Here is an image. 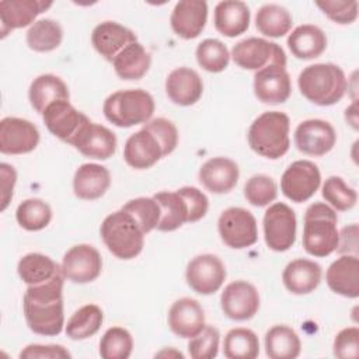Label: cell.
<instances>
[{
	"mask_svg": "<svg viewBox=\"0 0 359 359\" xmlns=\"http://www.w3.org/2000/svg\"><path fill=\"white\" fill-rule=\"evenodd\" d=\"M63 271L50 280L28 286L22 297V310L28 328L43 337L62 332L65 325L63 313Z\"/></svg>",
	"mask_w": 359,
	"mask_h": 359,
	"instance_id": "obj_1",
	"label": "cell"
},
{
	"mask_svg": "<svg viewBox=\"0 0 359 359\" xmlns=\"http://www.w3.org/2000/svg\"><path fill=\"white\" fill-rule=\"evenodd\" d=\"M304 98L320 107H330L342 100L348 81L344 70L334 63H314L304 67L297 79Z\"/></svg>",
	"mask_w": 359,
	"mask_h": 359,
	"instance_id": "obj_2",
	"label": "cell"
},
{
	"mask_svg": "<svg viewBox=\"0 0 359 359\" xmlns=\"http://www.w3.org/2000/svg\"><path fill=\"white\" fill-rule=\"evenodd\" d=\"M289 130L290 119L285 112L266 111L251 123L247 133L248 144L257 154L276 160L289 150Z\"/></svg>",
	"mask_w": 359,
	"mask_h": 359,
	"instance_id": "obj_3",
	"label": "cell"
},
{
	"mask_svg": "<svg viewBox=\"0 0 359 359\" xmlns=\"http://www.w3.org/2000/svg\"><path fill=\"white\" fill-rule=\"evenodd\" d=\"M337 212L324 202L311 203L304 213L303 247L313 257H328L337 250L339 231Z\"/></svg>",
	"mask_w": 359,
	"mask_h": 359,
	"instance_id": "obj_4",
	"label": "cell"
},
{
	"mask_svg": "<svg viewBox=\"0 0 359 359\" xmlns=\"http://www.w3.org/2000/svg\"><path fill=\"white\" fill-rule=\"evenodd\" d=\"M154 100L142 88L119 90L104 101L102 112L107 121L118 128H130L147 123L154 112Z\"/></svg>",
	"mask_w": 359,
	"mask_h": 359,
	"instance_id": "obj_5",
	"label": "cell"
},
{
	"mask_svg": "<svg viewBox=\"0 0 359 359\" xmlns=\"http://www.w3.org/2000/svg\"><path fill=\"white\" fill-rule=\"evenodd\" d=\"M100 234L108 251L119 259L137 257L144 245V233L136 220L122 209L102 220Z\"/></svg>",
	"mask_w": 359,
	"mask_h": 359,
	"instance_id": "obj_6",
	"label": "cell"
},
{
	"mask_svg": "<svg viewBox=\"0 0 359 359\" xmlns=\"http://www.w3.org/2000/svg\"><path fill=\"white\" fill-rule=\"evenodd\" d=\"M217 230L222 241L234 250L251 247L258 240V227L254 215L238 206L222 212L217 220Z\"/></svg>",
	"mask_w": 359,
	"mask_h": 359,
	"instance_id": "obj_7",
	"label": "cell"
},
{
	"mask_svg": "<svg viewBox=\"0 0 359 359\" xmlns=\"http://www.w3.org/2000/svg\"><path fill=\"white\" fill-rule=\"evenodd\" d=\"M264 238L272 251H287L296 241L297 220L293 209L283 202L272 203L264 215Z\"/></svg>",
	"mask_w": 359,
	"mask_h": 359,
	"instance_id": "obj_8",
	"label": "cell"
},
{
	"mask_svg": "<svg viewBox=\"0 0 359 359\" xmlns=\"http://www.w3.org/2000/svg\"><path fill=\"white\" fill-rule=\"evenodd\" d=\"M321 172L310 160L293 161L282 174V194L292 202L302 203L309 201L320 188Z\"/></svg>",
	"mask_w": 359,
	"mask_h": 359,
	"instance_id": "obj_9",
	"label": "cell"
},
{
	"mask_svg": "<svg viewBox=\"0 0 359 359\" xmlns=\"http://www.w3.org/2000/svg\"><path fill=\"white\" fill-rule=\"evenodd\" d=\"M231 57L241 69L255 72L269 63H286L285 50L278 43L257 36L237 42L231 49Z\"/></svg>",
	"mask_w": 359,
	"mask_h": 359,
	"instance_id": "obj_10",
	"label": "cell"
},
{
	"mask_svg": "<svg viewBox=\"0 0 359 359\" xmlns=\"http://www.w3.org/2000/svg\"><path fill=\"white\" fill-rule=\"evenodd\" d=\"M226 268L222 259L213 254H201L192 258L185 271L188 286L199 294L217 292L226 280Z\"/></svg>",
	"mask_w": 359,
	"mask_h": 359,
	"instance_id": "obj_11",
	"label": "cell"
},
{
	"mask_svg": "<svg viewBox=\"0 0 359 359\" xmlns=\"http://www.w3.org/2000/svg\"><path fill=\"white\" fill-rule=\"evenodd\" d=\"M62 271L73 283H90L102 271V258L90 244H77L66 251L62 259Z\"/></svg>",
	"mask_w": 359,
	"mask_h": 359,
	"instance_id": "obj_12",
	"label": "cell"
},
{
	"mask_svg": "<svg viewBox=\"0 0 359 359\" xmlns=\"http://www.w3.org/2000/svg\"><path fill=\"white\" fill-rule=\"evenodd\" d=\"M254 94L264 104H282L292 94L286 63H269L254 74Z\"/></svg>",
	"mask_w": 359,
	"mask_h": 359,
	"instance_id": "obj_13",
	"label": "cell"
},
{
	"mask_svg": "<svg viewBox=\"0 0 359 359\" xmlns=\"http://www.w3.org/2000/svg\"><path fill=\"white\" fill-rule=\"evenodd\" d=\"M220 306L224 316L230 320L247 321L252 318L259 309V293L252 283L234 280L222 292Z\"/></svg>",
	"mask_w": 359,
	"mask_h": 359,
	"instance_id": "obj_14",
	"label": "cell"
},
{
	"mask_svg": "<svg viewBox=\"0 0 359 359\" xmlns=\"http://www.w3.org/2000/svg\"><path fill=\"white\" fill-rule=\"evenodd\" d=\"M335 142V129L323 119H306L294 130V144L299 151L307 156H324L332 150Z\"/></svg>",
	"mask_w": 359,
	"mask_h": 359,
	"instance_id": "obj_15",
	"label": "cell"
},
{
	"mask_svg": "<svg viewBox=\"0 0 359 359\" xmlns=\"http://www.w3.org/2000/svg\"><path fill=\"white\" fill-rule=\"evenodd\" d=\"M39 143L38 128L27 119L7 116L0 121V151L3 154H25Z\"/></svg>",
	"mask_w": 359,
	"mask_h": 359,
	"instance_id": "obj_16",
	"label": "cell"
},
{
	"mask_svg": "<svg viewBox=\"0 0 359 359\" xmlns=\"http://www.w3.org/2000/svg\"><path fill=\"white\" fill-rule=\"evenodd\" d=\"M42 119L48 130L57 139L72 143L81 128L90 119L77 111L69 101L62 100L50 104L42 114Z\"/></svg>",
	"mask_w": 359,
	"mask_h": 359,
	"instance_id": "obj_17",
	"label": "cell"
},
{
	"mask_svg": "<svg viewBox=\"0 0 359 359\" xmlns=\"http://www.w3.org/2000/svg\"><path fill=\"white\" fill-rule=\"evenodd\" d=\"M116 136L108 128L87 122L70 143L83 156L95 160H108L116 151Z\"/></svg>",
	"mask_w": 359,
	"mask_h": 359,
	"instance_id": "obj_18",
	"label": "cell"
},
{
	"mask_svg": "<svg viewBox=\"0 0 359 359\" xmlns=\"http://www.w3.org/2000/svg\"><path fill=\"white\" fill-rule=\"evenodd\" d=\"M208 21V3L203 0L178 1L170 15L172 31L182 39L199 36Z\"/></svg>",
	"mask_w": 359,
	"mask_h": 359,
	"instance_id": "obj_19",
	"label": "cell"
},
{
	"mask_svg": "<svg viewBox=\"0 0 359 359\" xmlns=\"http://www.w3.org/2000/svg\"><path fill=\"white\" fill-rule=\"evenodd\" d=\"M205 325V311L195 299L181 297L168 310V327L180 338H194Z\"/></svg>",
	"mask_w": 359,
	"mask_h": 359,
	"instance_id": "obj_20",
	"label": "cell"
},
{
	"mask_svg": "<svg viewBox=\"0 0 359 359\" xmlns=\"http://www.w3.org/2000/svg\"><path fill=\"white\" fill-rule=\"evenodd\" d=\"M164 154L160 142L144 128L130 135L123 147V160L135 170L150 168Z\"/></svg>",
	"mask_w": 359,
	"mask_h": 359,
	"instance_id": "obj_21",
	"label": "cell"
},
{
	"mask_svg": "<svg viewBox=\"0 0 359 359\" xmlns=\"http://www.w3.org/2000/svg\"><path fill=\"white\" fill-rule=\"evenodd\" d=\"M137 42L135 32L116 21H104L91 32V43L94 49L108 62L128 45Z\"/></svg>",
	"mask_w": 359,
	"mask_h": 359,
	"instance_id": "obj_22",
	"label": "cell"
},
{
	"mask_svg": "<svg viewBox=\"0 0 359 359\" xmlns=\"http://www.w3.org/2000/svg\"><path fill=\"white\" fill-rule=\"evenodd\" d=\"M240 170L236 161L227 157H213L199 168V182L212 194H227L238 182Z\"/></svg>",
	"mask_w": 359,
	"mask_h": 359,
	"instance_id": "obj_23",
	"label": "cell"
},
{
	"mask_svg": "<svg viewBox=\"0 0 359 359\" xmlns=\"http://www.w3.org/2000/svg\"><path fill=\"white\" fill-rule=\"evenodd\" d=\"M53 3L43 0H4L0 3L1 38L10 31L28 27Z\"/></svg>",
	"mask_w": 359,
	"mask_h": 359,
	"instance_id": "obj_24",
	"label": "cell"
},
{
	"mask_svg": "<svg viewBox=\"0 0 359 359\" xmlns=\"http://www.w3.org/2000/svg\"><path fill=\"white\" fill-rule=\"evenodd\" d=\"M167 97L177 105L189 107L199 101L203 93L201 76L191 67H177L165 79Z\"/></svg>",
	"mask_w": 359,
	"mask_h": 359,
	"instance_id": "obj_25",
	"label": "cell"
},
{
	"mask_svg": "<svg viewBox=\"0 0 359 359\" xmlns=\"http://www.w3.org/2000/svg\"><path fill=\"white\" fill-rule=\"evenodd\" d=\"M328 287L344 297L359 296V258L358 255H341L327 269Z\"/></svg>",
	"mask_w": 359,
	"mask_h": 359,
	"instance_id": "obj_26",
	"label": "cell"
},
{
	"mask_svg": "<svg viewBox=\"0 0 359 359\" xmlns=\"http://www.w3.org/2000/svg\"><path fill=\"white\" fill-rule=\"evenodd\" d=\"M321 266L306 258L290 261L282 273L285 287L293 294H309L317 289L321 282Z\"/></svg>",
	"mask_w": 359,
	"mask_h": 359,
	"instance_id": "obj_27",
	"label": "cell"
},
{
	"mask_svg": "<svg viewBox=\"0 0 359 359\" xmlns=\"http://www.w3.org/2000/svg\"><path fill=\"white\" fill-rule=\"evenodd\" d=\"M111 185L107 167L95 163L81 164L73 177V192L79 199L94 201L101 198Z\"/></svg>",
	"mask_w": 359,
	"mask_h": 359,
	"instance_id": "obj_28",
	"label": "cell"
},
{
	"mask_svg": "<svg viewBox=\"0 0 359 359\" xmlns=\"http://www.w3.org/2000/svg\"><path fill=\"white\" fill-rule=\"evenodd\" d=\"M250 8L244 1L226 0L215 7L213 24L215 28L224 36L234 38L244 34L250 27Z\"/></svg>",
	"mask_w": 359,
	"mask_h": 359,
	"instance_id": "obj_29",
	"label": "cell"
},
{
	"mask_svg": "<svg viewBox=\"0 0 359 359\" xmlns=\"http://www.w3.org/2000/svg\"><path fill=\"white\" fill-rule=\"evenodd\" d=\"M287 46L294 57L310 60L318 57L327 49V36L317 25L303 24L289 34Z\"/></svg>",
	"mask_w": 359,
	"mask_h": 359,
	"instance_id": "obj_30",
	"label": "cell"
},
{
	"mask_svg": "<svg viewBox=\"0 0 359 359\" xmlns=\"http://www.w3.org/2000/svg\"><path fill=\"white\" fill-rule=\"evenodd\" d=\"M28 98L32 108L42 115L50 104L62 100L69 101L70 94L66 83L60 77L55 74H41L31 83Z\"/></svg>",
	"mask_w": 359,
	"mask_h": 359,
	"instance_id": "obj_31",
	"label": "cell"
},
{
	"mask_svg": "<svg viewBox=\"0 0 359 359\" xmlns=\"http://www.w3.org/2000/svg\"><path fill=\"white\" fill-rule=\"evenodd\" d=\"M151 56L140 42L123 48L112 60L116 76L122 80H140L150 69Z\"/></svg>",
	"mask_w": 359,
	"mask_h": 359,
	"instance_id": "obj_32",
	"label": "cell"
},
{
	"mask_svg": "<svg viewBox=\"0 0 359 359\" xmlns=\"http://www.w3.org/2000/svg\"><path fill=\"white\" fill-rule=\"evenodd\" d=\"M153 198L157 201L161 212L160 222L156 227L158 231H174L184 223H188V205L178 191H161L154 194Z\"/></svg>",
	"mask_w": 359,
	"mask_h": 359,
	"instance_id": "obj_33",
	"label": "cell"
},
{
	"mask_svg": "<svg viewBox=\"0 0 359 359\" xmlns=\"http://www.w3.org/2000/svg\"><path fill=\"white\" fill-rule=\"evenodd\" d=\"M17 272L24 283H27L28 286H34L45 283L55 278L59 272H62V266L48 255L39 252H29L18 261Z\"/></svg>",
	"mask_w": 359,
	"mask_h": 359,
	"instance_id": "obj_34",
	"label": "cell"
},
{
	"mask_svg": "<svg viewBox=\"0 0 359 359\" xmlns=\"http://www.w3.org/2000/svg\"><path fill=\"white\" fill-rule=\"evenodd\" d=\"M302 342L287 325H273L265 334V352L271 359H294L300 355Z\"/></svg>",
	"mask_w": 359,
	"mask_h": 359,
	"instance_id": "obj_35",
	"label": "cell"
},
{
	"mask_svg": "<svg viewBox=\"0 0 359 359\" xmlns=\"http://www.w3.org/2000/svg\"><path fill=\"white\" fill-rule=\"evenodd\" d=\"M104 321V313L97 304H86L73 313L65 327L66 335L73 341L87 339L95 335Z\"/></svg>",
	"mask_w": 359,
	"mask_h": 359,
	"instance_id": "obj_36",
	"label": "cell"
},
{
	"mask_svg": "<svg viewBox=\"0 0 359 359\" xmlns=\"http://www.w3.org/2000/svg\"><path fill=\"white\" fill-rule=\"evenodd\" d=\"M293 24V18L287 8L279 4H265L255 15L257 29L269 38H280L286 35Z\"/></svg>",
	"mask_w": 359,
	"mask_h": 359,
	"instance_id": "obj_37",
	"label": "cell"
},
{
	"mask_svg": "<svg viewBox=\"0 0 359 359\" xmlns=\"http://www.w3.org/2000/svg\"><path fill=\"white\" fill-rule=\"evenodd\" d=\"M63 39V29L60 24L52 18H42L35 21L27 31V45L35 52L55 50Z\"/></svg>",
	"mask_w": 359,
	"mask_h": 359,
	"instance_id": "obj_38",
	"label": "cell"
},
{
	"mask_svg": "<svg viewBox=\"0 0 359 359\" xmlns=\"http://www.w3.org/2000/svg\"><path fill=\"white\" fill-rule=\"evenodd\" d=\"M223 353L227 359H254L259 353L257 334L248 328L230 330L223 341Z\"/></svg>",
	"mask_w": 359,
	"mask_h": 359,
	"instance_id": "obj_39",
	"label": "cell"
},
{
	"mask_svg": "<svg viewBox=\"0 0 359 359\" xmlns=\"http://www.w3.org/2000/svg\"><path fill=\"white\" fill-rule=\"evenodd\" d=\"M15 219L22 229L28 231H39L50 223L52 209L45 201L29 198L17 206Z\"/></svg>",
	"mask_w": 359,
	"mask_h": 359,
	"instance_id": "obj_40",
	"label": "cell"
},
{
	"mask_svg": "<svg viewBox=\"0 0 359 359\" xmlns=\"http://www.w3.org/2000/svg\"><path fill=\"white\" fill-rule=\"evenodd\" d=\"M198 65L209 73L223 72L230 62V53L227 46L215 38L203 39L195 50Z\"/></svg>",
	"mask_w": 359,
	"mask_h": 359,
	"instance_id": "obj_41",
	"label": "cell"
},
{
	"mask_svg": "<svg viewBox=\"0 0 359 359\" xmlns=\"http://www.w3.org/2000/svg\"><path fill=\"white\" fill-rule=\"evenodd\" d=\"M133 351V338L122 327L108 328L100 341V356L102 359H128Z\"/></svg>",
	"mask_w": 359,
	"mask_h": 359,
	"instance_id": "obj_42",
	"label": "cell"
},
{
	"mask_svg": "<svg viewBox=\"0 0 359 359\" xmlns=\"http://www.w3.org/2000/svg\"><path fill=\"white\" fill-rule=\"evenodd\" d=\"M321 195L334 210L341 212L352 209L358 201L356 191L349 187L342 177L338 175H331L325 180Z\"/></svg>",
	"mask_w": 359,
	"mask_h": 359,
	"instance_id": "obj_43",
	"label": "cell"
},
{
	"mask_svg": "<svg viewBox=\"0 0 359 359\" xmlns=\"http://www.w3.org/2000/svg\"><path fill=\"white\" fill-rule=\"evenodd\" d=\"M121 209L128 212L136 220L144 234L150 233L157 227L161 216L160 206L153 196H140L136 199H130Z\"/></svg>",
	"mask_w": 359,
	"mask_h": 359,
	"instance_id": "obj_44",
	"label": "cell"
},
{
	"mask_svg": "<svg viewBox=\"0 0 359 359\" xmlns=\"http://www.w3.org/2000/svg\"><path fill=\"white\" fill-rule=\"evenodd\" d=\"M276 195H278V187L275 181L265 174L252 175L250 180H247L244 185L245 199L252 206H257V208L268 206L271 202L276 199Z\"/></svg>",
	"mask_w": 359,
	"mask_h": 359,
	"instance_id": "obj_45",
	"label": "cell"
},
{
	"mask_svg": "<svg viewBox=\"0 0 359 359\" xmlns=\"http://www.w3.org/2000/svg\"><path fill=\"white\" fill-rule=\"evenodd\" d=\"M219 330L213 325H205L198 335L189 338L188 352L194 359H212L219 352Z\"/></svg>",
	"mask_w": 359,
	"mask_h": 359,
	"instance_id": "obj_46",
	"label": "cell"
},
{
	"mask_svg": "<svg viewBox=\"0 0 359 359\" xmlns=\"http://www.w3.org/2000/svg\"><path fill=\"white\" fill-rule=\"evenodd\" d=\"M316 6L334 22L337 24H352L358 18V1H341V0H325L316 1Z\"/></svg>",
	"mask_w": 359,
	"mask_h": 359,
	"instance_id": "obj_47",
	"label": "cell"
},
{
	"mask_svg": "<svg viewBox=\"0 0 359 359\" xmlns=\"http://www.w3.org/2000/svg\"><path fill=\"white\" fill-rule=\"evenodd\" d=\"M143 128L157 137L164 156H168L175 150L178 144V130L171 121L165 118H156L144 123Z\"/></svg>",
	"mask_w": 359,
	"mask_h": 359,
	"instance_id": "obj_48",
	"label": "cell"
},
{
	"mask_svg": "<svg viewBox=\"0 0 359 359\" xmlns=\"http://www.w3.org/2000/svg\"><path fill=\"white\" fill-rule=\"evenodd\" d=\"M332 349L339 359H356L359 356V328L348 327L341 330L335 335Z\"/></svg>",
	"mask_w": 359,
	"mask_h": 359,
	"instance_id": "obj_49",
	"label": "cell"
},
{
	"mask_svg": "<svg viewBox=\"0 0 359 359\" xmlns=\"http://www.w3.org/2000/svg\"><path fill=\"white\" fill-rule=\"evenodd\" d=\"M185 199L189 210V219L188 223H194L201 220L209 208V201L208 196L198 188L195 187H182L177 189Z\"/></svg>",
	"mask_w": 359,
	"mask_h": 359,
	"instance_id": "obj_50",
	"label": "cell"
},
{
	"mask_svg": "<svg viewBox=\"0 0 359 359\" xmlns=\"http://www.w3.org/2000/svg\"><path fill=\"white\" fill-rule=\"evenodd\" d=\"M20 358L22 359H69L72 358L70 352L62 345H41L31 344L27 345L21 352Z\"/></svg>",
	"mask_w": 359,
	"mask_h": 359,
	"instance_id": "obj_51",
	"label": "cell"
},
{
	"mask_svg": "<svg viewBox=\"0 0 359 359\" xmlns=\"http://www.w3.org/2000/svg\"><path fill=\"white\" fill-rule=\"evenodd\" d=\"M0 187H1V206L0 210L4 212L13 198L14 185L17 181V172L13 165L7 163L0 164Z\"/></svg>",
	"mask_w": 359,
	"mask_h": 359,
	"instance_id": "obj_52",
	"label": "cell"
},
{
	"mask_svg": "<svg viewBox=\"0 0 359 359\" xmlns=\"http://www.w3.org/2000/svg\"><path fill=\"white\" fill-rule=\"evenodd\" d=\"M335 251L341 255H358V224L353 223L341 230Z\"/></svg>",
	"mask_w": 359,
	"mask_h": 359,
	"instance_id": "obj_53",
	"label": "cell"
},
{
	"mask_svg": "<svg viewBox=\"0 0 359 359\" xmlns=\"http://www.w3.org/2000/svg\"><path fill=\"white\" fill-rule=\"evenodd\" d=\"M345 119L348 121V123L352 125L353 129H358V112H356V101H353V104L346 108L345 111Z\"/></svg>",
	"mask_w": 359,
	"mask_h": 359,
	"instance_id": "obj_54",
	"label": "cell"
}]
</instances>
